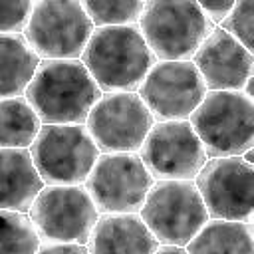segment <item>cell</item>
<instances>
[{
	"label": "cell",
	"instance_id": "cell-11",
	"mask_svg": "<svg viewBox=\"0 0 254 254\" xmlns=\"http://www.w3.org/2000/svg\"><path fill=\"white\" fill-rule=\"evenodd\" d=\"M196 190L212 220L252 224L254 216V167L240 157L206 159L194 177Z\"/></svg>",
	"mask_w": 254,
	"mask_h": 254
},
{
	"label": "cell",
	"instance_id": "cell-7",
	"mask_svg": "<svg viewBox=\"0 0 254 254\" xmlns=\"http://www.w3.org/2000/svg\"><path fill=\"white\" fill-rule=\"evenodd\" d=\"M30 155L44 185H83L99 149L85 125H42Z\"/></svg>",
	"mask_w": 254,
	"mask_h": 254
},
{
	"label": "cell",
	"instance_id": "cell-18",
	"mask_svg": "<svg viewBox=\"0 0 254 254\" xmlns=\"http://www.w3.org/2000/svg\"><path fill=\"white\" fill-rule=\"evenodd\" d=\"M185 248L189 254H254V228L248 222L208 218Z\"/></svg>",
	"mask_w": 254,
	"mask_h": 254
},
{
	"label": "cell",
	"instance_id": "cell-26",
	"mask_svg": "<svg viewBox=\"0 0 254 254\" xmlns=\"http://www.w3.org/2000/svg\"><path fill=\"white\" fill-rule=\"evenodd\" d=\"M153 254H189L185 246H171V244H159Z\"/></svg>",
	"mask_w": 254,
	"mask_h": 254
},
{
	"label": "cell",
	"instance_id": "cell-6",
	"mask_svg": "<svg viewBox=\"0 0 254 254\" xmlns=\"http://www.w3.org/2000/svg\"><path fill=\"white\" fill-rule=\"evenodd\" d=\"M93 30L81 2L42 0L34 2L22 36L40 60H79Z\"/></svg>",
	"mask_w": 254,
	"mask_h": 254
},
{
	"label": "cell",
	"instance_id": "cell-15",
	"mask_svg": "<svg viewBox=\"0 0 254 254\" xmlns=\"http://www.w3.org/2000/svg\"><path fill=\"white\" fill-rule=\"evenodd\" d=\"M85 246L89 254H153L159 242L139 214H99Z\"/></svg>",
	"mask_w": 254,
	"mask_h": 254
},
{
	"label": "cell",
	"instance_id": "cell-22",
	"mask_svg": "<svg viewBox=\"0 0 254 254\" xmlns=\"http://www.w3.org/2000/svg\"><path fill=\"white\" fill-rule=\"evenodd\" d=\"M252 20H254V2L242 0V2H234L232 10L220 22L218 28H222L228 36H232L244 50L252 52Z\"/></svg>",
	"mask_w": 254,
	"mask_h": 254
},
{
	"label": "cell",
	"instance_id": "cell-12",
	"mask_svg": "<svg viewBox=\"0 0 254 254\" xmlns=\"http://www.w3.org/2000/svg\"><path fill=\"white\" fill-rule=\"evenodd\" d=\"M139 157L155 181H194L206 153L189 119L155 121Z\"/></svg>",
	"mask_w": 254,
	"mask_h": 254
},
{
	"label": "cell",
	"instance_id": "cell-14",
	"mask_svg": "<svg viewBox=\"0 0 254 254\" xmlns=\"http://www.w3.org/2000/svg\"><path fill=\"white\" fill-rule=\"evenodd\" d=\"M206 91H240L252 77L254 56L222 28H214L190 60Z\"/></svg>",
	"mask_w": 254,
	"mask_h": 254
},
{
	"label": "cell",
	"instance_id": "cell-3",
	"mask_svg": "<svg viewBox=\"0 0 254 254\" xmlns=\"http://www.w3.org/2000/svg\"><path fill=\"white\" fill-rule=\"evenodd\" d=\"M189 123L206 159L240 157L254 147V101L242 91H206Z\"/></svg>",
	"mask_w": 254,
	"mask_h": 254
},
{
	"label": "cell",
	"instance_id": "cell-19",
	"mask_svg": "<svg viewBox=\"0 0 254 254\" xmlns=\"http://www.w3.org/2000/svg\"><path fill=\"white\" fill-rule=\"evenodd\" d=\"M42 121L24 95L0 99V149H30Z\"/></svg>",
	"mask_w": 254,
	"mask_h": 254
},
{
	"label": "cell",
	"instance_id": "cell-16",
	"mask_svg": "<svg viewBox=\"0 0 254 254\" xmlns=\"http://www.w3.org/2000/svg\"><path fill=\"white\" fill-rule=\"evenodd\" d=\"M42 189L30 149H0V210L28 214Z\"/></svg>",
	"mask_w": 254,
	"mask_h": 254
},
{
	"label": "cell",
	"instance_id": "cell-17",
	"mask_svg": "<svg viewBox=\"0 0 254 254\" xmlns=\"http://www.w3.org/2000/svg\"><path fill=\"white\" fill-rule=\"evenodd\" d=\"M40 62L22 34H0V99L24 95Z\"/></svg>",
	"mask_w": 254,
	"mask_h": 254
},
{
	"label": "cell",
	"instance_id": "cell-5",
	"mask_svg": "<svg viewBox=\"0 0 254 254\" xmlns=\"http://www.w3.org/2000/svg\"><path fill=\"white\" fill-rule=\"evenodd\" d=\"M159 244L187 246L208 222L194 181H155L139 210Z\"/></svg>",
	"mask_w": 254,
	"mask_h": 254
},
{
	"label": "cell",
	"instance_id": "cell-25",
	"mask_svg": "<svg viewBox=\"0 0 254 254\" xmlns=\"http://www.w3.org/2000/svg\"><path fill=\"white\" fill-rule=\"evenodd\" d=\"M198 6L202 10V14L216 26L228 16V12L232 10L234 2H212V4H198Z\"/></svg>",
	"mask_w": 254,
	"mask_h": 254
},
{
	"label": "cell",
	"instance_id": "cell-8",
	"mask_svg": "<svg viewBox=\"0 0 254 254\" xmlns=\"http://www.w3.org/2000/svg\"><path fill=\"white\" fill-rule=\"evenodd\" d=\"M153 183L139 153H99L83 187L99 214H139Z\"/></svg>",
	"mask_w": 254,
	"mask_h": 254
},
{
	"label": "cell",
	"instance_id": "cell-27",
	"mask_svg": "<svg viewBox=\"0 0 254 254\" xmlns=\"http://www.w3.org/2000/svg\"><path fill=\"white\" fill-rule=\"evenodd\" d=\"M240 159H242L244 163H248V165H252V167H254V147H252V149H248V151H244V153L240 155Z\"/></svg>",
	"mask_w": 254,
	"mask_h": 254
},
{
	"label": "cell",
	"instance_id": "cell-1",
	"mask_svg": "<svg viewBox=\"0 0 254 254\" xmlns=\"http://www.w3.org/2000/svg\"><path fill=\"white\" fill-rule=\"evenodd\" d=\"M101 95L81 60H42L24 91L42 125H83Z\"/></svg>",
	"mask_w": 254,
	"mask_h": 254
},
{
	"label": "cell",
	"instance_id": "cell-23",
	"mask_svg": "<svg viewBox=\"0 0 254 254\" xmlns=\"http://www.w3.org/2000/svg\"><path fill=\"white\" fill-rule=\"evenodd\" d=\"M34 2H0V34H22Z\"/></svg>",
	"mask_w": 254,
	"mask_h": 254
},
{
	"label": "cell",
	"instance_id": "cell-24",
	"mask_svg": "<svg viewBox=\"0 0 254 254\" xmlns=\"http://www.w3.org/2000/svg\"><path fill=\"white\" fill-rule=\"evenodd\" d=\"M36 254H89L85 244L73 242H42Z\"/></svg>",
	"mask_w": 254,
	"mask_h": 254
},
{
	"label": "cell",
	"instance_id": "cell-20",
	"mask_svg": "<svg viewBox=\"0 0 254 254\" xmlns=\"http://www.w3.org/2000/svg\"><path fill=\"white\" fill-rule=\"evenodd\" d=\"M42 238L30 216L16 210H0V254H36Z\"/></svg>",
	"mask_w": 254,
	"mask_h": 254
},
{
	"label": "cell",
	"instance_id": "cell-9",
	"mask_svg": "<svg viewBox=\"0 0 254 254\" xmlns=\"http://www.w3.org/2000/svg\"><path fill=\"white\" fill-rule=\"evenodd\" d=\"M28 216L42 242L85 244L99 212L83 185H44Z\"/></svg>",
	"mask_w": 254,
	"mask_h": 254
},
{
	"label": "cell",
	"instance_id": "cell-21",
	"mask_svg": "<svg viewBox=\"0 0 254 254\" xmlns=\"http://www.w3.org/2000/svg\"><path fill=\"white\" fill-rule=\"evenodd\" d=\"M81 6L93 28L137 26L145 10V2L141 0H87Z\"/></svg>",
	"mask_w": 254,
	"mask_h": 254
},
{
	"label": "cell",
	"instance_id": "cell-2",
	"mask_svg": "<svg viewBox=\"0 0 254 254\" xmlns=\"http://www.w3.org/2000/svg\"><path fill=\"white\" fill-rule=\"evenodd\" d=\"M79 60L101 93H137L157 62L137 26L95 28Z\"/></svg>",
	"mask_w": 254,
	"mask_h": 254
},
{
	"label": "cell",
	"instance_id": "cell-13",
	"mask_svg": "<svg viewBox=\"0 0 254 254\" xmlns=\"http://www.w3.org/2000/svg\"><path fill=\"white\" fill-rule=\"evenodd\" d=\"M137 93L155 121H173L189 119L206 87L192 62H155Z\"/></svg>",
	"mask_w": 254,
	"mask_h": 254
},
{
	"label": "cell",
	"instance_id": "cell-4",
	"mask_svg": "<svg viewBox=\"0 0 254 254\" xmlns=\"http://www.w3.org/2000/svg\"><path fill=\"white\" fill-rule=\"evenodd\" d=\"M137 24L157 62H190L216 28L198 2H145Z\"/></svg>",
	"mask_w": 254,
	"mask_h": 254
},
{
	"label": "cell",
	"instance_id": "cell-10",
	"mask_svg": "<svg viewBox=\"0 0 254 254\" xmlns=\"http://www.w3.org/2000/svg\"><path fill=\"white\" fill-rule=\"evenodd\" d=\"M83 125L99 153H139L155 119L139 93H103Z\"/></svg>",
	"mask_w": 254,
	"mask_h": 254
}]
</instances>
